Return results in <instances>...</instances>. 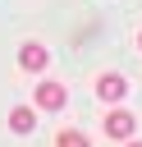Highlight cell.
<instances>
[{"label": "cell", "mask_w": 142, "mask_h": 147, "mask_svg": "<svg viewBox=\"0 0 142 147\" xmlns=\"http://www.w3.org/2000/svg\"><path fill=\"white\" fill-rule=\"evenodd\" d=\"M69 106V87L60 78H41L37 83V110H64Z\"/></svg>", "instance_id": "obj_1"}, {"label": "cell", "mask_w": 142, "mask_h": 147, "mask_svg": "<svg viewBox=\"0 0 142 147\" xmlns=\"http://www.w3.org/2000/svg\"><path fill=\"white\" fill-rule=\"evenodd\" d=\"M55 147H87V133H78V129H64Z\"/></svg>", "instance_id": "obj_6"}, {"label": "cell", "mask_w": 142, "mask_h": 147, "mask_svg": "<svg viewBox=\"0 0 142 147\" xmlns=\"http://www.w3.org/2000/svg\"><path fill=\"white\" fill-rule=\"evenodd\" d=\"M18 64H23L27 74H41V69L50 64V51H46L41 41H23V46H18Z\"/></svg>", "instance_id": "obj_3"}, {"label": "cell", "mask_w": 142, "mask_h": 147, "mask_svg": "<svg viewBox=\"0 0 142 147\" xmlns=\"http://www.w3.org/2000/svg\"><path fill=\"white\" fill-rule=\"evenodd\" d=\"M124 147H142V142H133V138H128V142H124Z\"/></svg>", "instance_id": "obj_7"}, {"label": "cell", "mask_w": 142, "mask_h": 147, "mask_svg": "<svg viewBox=\"0 0 142 147\" xmlns=\"http://www.w3.org/2000/svg\"><path fill=\"white\" fill-rule=\"evenodd\" d=\"M9 129L14 133H32L37 129V106H14L9 110Z\"/></svg>", "instance_id": "obj_5"}, {"label": "cell", "mask_w": 142, "mask_h": 147, "mask_svg": "<svg viewBox=\"0 0 142 147\" xmlns=\"http://www.w3.org/2000/svg\"><path fill=\"white\" fill-rule=\"evenodd\" d=\"M96 96H101V101H110V106H119V101L128 96L124 74H101V78H96Z\"/></svg>", "instance_id": "obj_4"}, {"label": "cell", "mask_w": 142, "mask_h": 147, "mask_svg": "<svg viewBox=\"0 0 142 147\" xmlns=\"http://www.w3.org/2000/svg\"><path fill=\"white\" fill-rule=\"evenodd\" d=\"M101 129H105V138H115V142H128V138H133V129H137V119H133V110H110Z\"/></svg>", "instance_id": "obj_2"}, {"label": "cell", "mask_w": 142, "mask_h": 147, "mask_svg": "<svg viewBox=\"0 0 142 147\" xmlns=\"http://www.w3.org/2000/svg\"><path fill=\"white\" fill-rule=\"evenodd\" d=\"M137 51H142V32H137Z\"/></svg>", "instance_id": "obj_8"}]
</instances>
